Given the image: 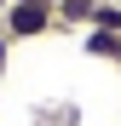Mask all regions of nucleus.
<instances>
[{"label":"nucleus","instance_id":"nucleus-1","mask_svg":"<svg viewBox=\"0 0 121 126\" xmlns=\"http://www.w3.org/2000/svg\"><path fill=\"white\" fill-rule=\"evenodd\" d=\"M52 29H58V6L52 0H12V6L0 12V34H6L12 46L17 40H46Z\"/></svg>","mask_w":121,"mask_h":126},{"label":"nucleus","instance_id":"nucleus-6","mask_svg":"<svg viewBox=\"0 0 121 126\" xmlns=\"http://www.w3.org/2000/svg\"><path fill=\"white\" fill-rule=\"evenodd\" d=\"M6 63H12V40L0 34V80H6Z\"/></svg>","mask_w":121,"mask_h":126},{"label":"nucleus","instance_id":"nucleus-4","mask_svg":"<svg viewBox=\"0 0 121 126\" xmlns=\"http://www.w3.org/2000/svg\"><path fill=\"white\" fill-rule=\"evenodd\" d=\"M98 0H58V29H92Z\"/></svg>","mask_w":121,"mask_h":126},{"label":"nucleus","instance_id":"nucleus-8","mask_svg":"<svg viewBox=\"0 0 121 126\" xmlns=\"http://www.w3.org/2000/svg\"><path fill=\"white\" fill-rule=\"evenodd\" d=\"M52 6H58V0H52Z\"/></svg>","mask_w":121,"mask_h":126},{"label":"nucleus","instance_id":"nucleus-7","mask_svg":"<svg viewBox=\"0 0 121 126\" xmlns=\"http://www.w3.org/2000/svg\"><path fill=\"white\" fill-rule=\"evenodd\" d=\"M6 6H12V0H0V12H6Z\"/></svg>","mask_w":121,"mask_h":126},{"label":"nucleus","instance_id":"nucleus-5","mask_svg":"<svg viewBox=\"0 0 121 126\" xmlns=\"http://www.w3.org/2000/svg\"><path fill=\"white\" fill-rule=\"evenodd\" d=\"M92 29H115V34H121V0H98V12H92Z\"/></svg>","mask_w":121,"mask_h":126},{"label":"nucleus","instance_id":"nucleus-3","mask_svg":"<svg viewBox=\"0 0 121 126\" xmlns=\"http://www.w3.org/2000/svg\"><path fill=\"white\" fill-rule=\"evenodd\" d=\"M81 52L121 69V34H115V29H81Z\"/></svg>","mask_w":121,"mask_h":126},{"label":"nucleus","instance_id":"nucleus-2","mask_svg":"<svg viewBox=\"0 0 121 126\" xmlns=\"http://www.w3.org/2000/svg\"><path fill=\"white\" fill-rule=\"evenodd\" d=\"M29 126H81V103L75 97H40L29 109Z\"/></svg>","mask_w":121,"mask_h":126}]
</instances>
